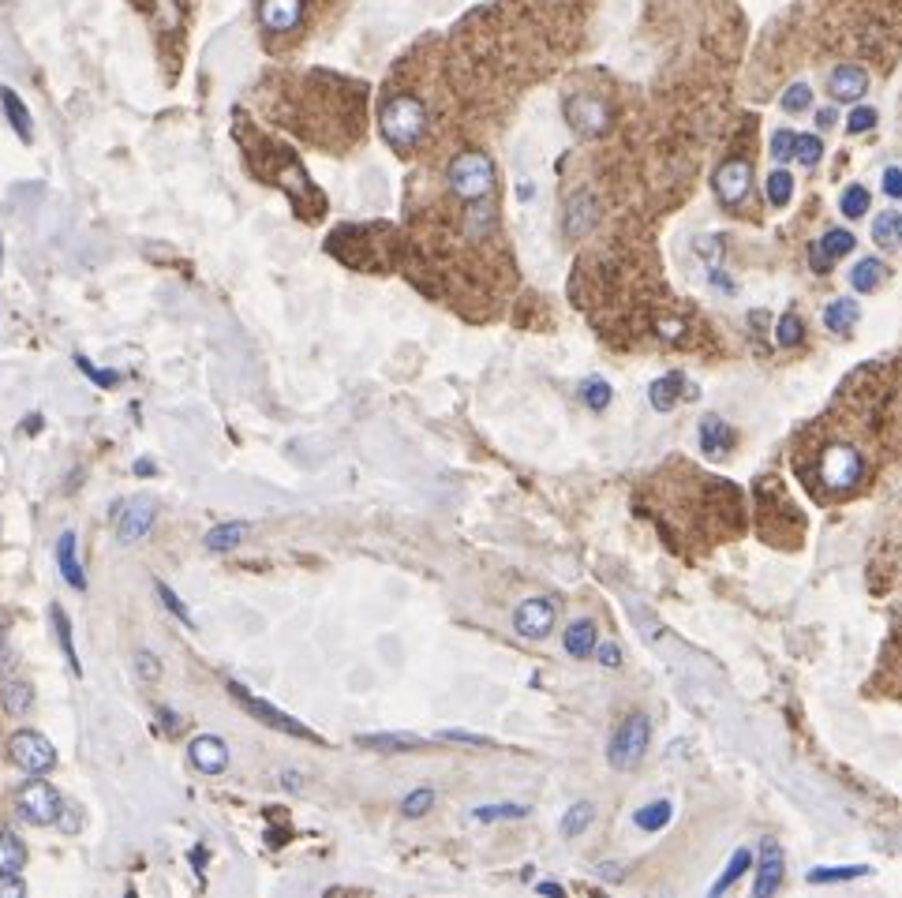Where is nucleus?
I'll use <instances>...</instances> for the list:
<instances>
[{
  "label": "nucleus",
  "instance_id": "nucleus-1",
  "mask_svg": "<svg viewBox=\"0 0 902 898\" xmlns=\"http://www.w3.org/2000/svg\"><path fill=\"white\" fill-rule=\"evenodd\" d=\"M378 128H383V139L394 150L409 154L412 146H420V139L427 136V110L420 98L412 94H394L383 102L378 110Z\"/></svg>",
  "mask_w": 902,
  "mask_h": 898
},
{
  "label": "nucleus",
  "instance_id": "nucleus-2",
  "mask_svg": "<svg viewBox=\"0 0 902 898\" xmlns=\"http://www.w3.org/2000/svg\"><path fill=\"white\" fill-rule=\"evenodd\" d=\"M446 184L461 203H479V198H491L494 191V162L479 150H465L450 162L446 169Z\"/></svg>",
  "mask_w": 902,
  "mask_h": 898
},
{
  "label": "nucleus",
  "instance_id": "nucleus-3",
  "mask_svg": "<svg viewBox=\"0 0 902 898\" xmlns=\"http://www.w3.org/2000/svg\"><path fill=\"white\" fill-rule=\"evenodd\" d=\"M648 737H652L648 719H644L641 711L626 715L622 727L615 730V737H610V748H607L610 768H618V771L636 768V764H641V756H644V748H648Z\"/></svg>",
  "mask_w": 902,
  "mask_h": 898
},
{
  "label": "nucleus",
  "instance_id": "nucleus-4",
  "mask_svg": "<svg viewBox=\"0 0 902 898\" xmlns=\"http://www.w3.org/2000/svg\"><path fill=\"white\" fill-rule=\"evenodd\" d=\"M229 696L240 704L244 711H252L259 722H267V727H274L281 730V734H293V737H304V742H319V734H314L311 727H304V722H296L293 715H285L281 708H274L270 701H262V696H255V693H247L240 681H229Z\"/></svg>",
  "mask_w": 902,
  "mask_h": 898
},
{
  "label": "nucleus",
  "instance_id": "nucleus-5",
  "mask_svg": "<svg viewBox=\"0 0 902 898\" xmlns=\"http://www.w3.org/2000/svg\"><path fill=\"white\" fill-rule=\"evenodd\" d=\"M8 756H12L15 768L27 771V775H46V771H53V764H56L53 742H49L46 734H38V730H20V734H12Z\"/></svg>",
  "mask_w": 902,
  "mask_h": 898
},
{
  "label": "nucleus",
  "instance_id": "nucleus-6",
  "mask_svg": "<svg viewBox=\"0 0 902 898\" xmlns=\"http://www.w3.org/2000/svg\"><path fill=\"white\" fill-rule=\"evenodd\" d=\"M862 472H865V461H862V453H858L854 446H847V442H832L824 449V457H821V479H824V487L827 490H850L862 479Z\"/></svg>",
  "mask_w": 902,
  "mask_h": 898
},
{
  "label": "nucleus",
  "instance_id": "nucleus-7",
  "mask_svg": "<svg viewBox=\"0 0 902 898\" xmlns=\"http://www.w3.org/2000/svg\"><path fill=\"white\" fill-rule=\"evenodd\" d=\"M15 805H20V817L27 823H35V828H49V823H56L61 820V812H64L61 794H56L46 779H30V783L23 786V794H20V801Z\"/></svg>",
  "mask_w": 902,
  "mask_h": 898
},
{
  "label": "nucleus",
  "instance_id": "nucleus-8",
  "mask_svg": "<svg viewBox=\"0 0 902 898\" xmlns=\"http://www.w3.org/2000/svg\"><path fill=\"white\" fill-rule=\"evenodd\" d=\"M566 120L577 136H603L610 128V110L595 94H574L566 102Z\"/></svg>",
  "mask_w": 902,
  "mask_h": 898
},
{
  "label": "nucleus",
  "instance_id": "nucleus-9",
  "mask_svg": "<svg viewBox=\"0 0 902 898\" xmlns=\"http://www.w3.org/2000/svg\"><path fill=\"white\" fill-rule=\"evenodd\" d=\"M716 195H719V203L723 206H742L746 203V195H749V188H752V165L746 162V157H731L726 165H719V172H716Z\"/></svg>",
  "mask_w": 902,
  "mask_h": 898
},
{
  "label": "nucleus",
  "instance_id": "nucleus-10",
  "mask_svg": "<svg viewBox=\"0 0 902 898\" xmlns=\"http://www.w3.org/2000/svg\"><path fill=\"white\" fill-rule=\"evenodd\" d=\"M304 23V0H259V27L270 38H285L300 30Z\"/></svg>",
  "mask_w": 902,
  "mask_h": 898
},
{
  "label": "nucleus",
  "instance_id": "nucleus-11",
  "mask_svg": "<svg viewBox=\"0 0 902 898\" xmlns=\"http://www.w3.org/2000/svg\"><path fill=\"white\" fill-rule=\"evenodd\" d=\"M513 629L528 640H543L554 629V603L551 599H525L513 614Z\"/></svg>",
  "mask_w": 902,
  "mask_h": 898
},
{
  "label": "nucleus",
  "instance_id": "nucleus-12",
  "mask_svg": "<svg viewBox=\"0 0 902 898\" xmlns=\"http://www.w3.org/2000/svg\"><path fill=\"white\" fill-rule=\"evenodd\" d=\"M854 232H847V229H827L821 240H816L813 247H809V266H813L816 273H827L832 270V262L835 259H842V255H850L854 252Z\"/></svg>",
  "mask_w": 902,
  "mask_h": 898
},
{
  "label": "nucleus",
  "instance_id": "nucleus-13",
  "mask_svg": "<svg viewBox=\"0 0 902 898\" xmlns=\"http://www.w3.org/2000/svg\"><path fill=\"white\" fill-rule=\"evenodd\" d=\"M783 872H786L783 846L775 843V838H764V843H760V861H757V898H772L779 891Z\"/></svg>",
  "mask_w": 902,
  "mask_h": 898
},
{
  "label": "nucleus",
  "instance_id": "nucleus-14",
  "mask_svg": "<svg viewBox=\"0 0 902 898\" xmlns=\"http://www.w3.org/2000/svg\"><path fill=\"white\" fill-rule=\"evenodd\" d=\"M188 760H192L195 771L203 775H221L229 768V745L221 742L218 734H198L192 748H188Z\"/></svg>",
  "mask_w": 902,
  "mask_h": 898
},
{
  "label": "nucleus",
  "instance_id": "nucleus-15",
  "mask_svg": "<svg viewBox=\"0 0 902 898\" xmlns=\"http://www.w3.org/2000/svg\"><path fill=\"white\" fill-rule=\"evenodd\" d=\"M827 90H832L835 102H858V98H865V90H868V75H865V68H858V64H839V68L832 72V79H827Z\"/></svg>",
  "mask_w": 902,
  "mask_h": 898
},
{
  "label": "nucleus",
  "instance_id": "nucleus-16",
  "mask_svg": "<svg viewBox=\"0 0 902 898\" xmlns=\"http://www.w3.org/2000/svg\"><path fill=\"white\" fill-rule=\"evenodd\" d=\"M154 524V502H128V510H120V524H117V539L124 547L143 539Z\"/></svg>",
  "mask_w": 902,
  "mask_h": 898
},
{
  "label": "nucleus",
  "instance_id": "nucleus-17",
  "mask_svg": "<svg viewBox=\"0 0 902 898\" xmlns=\"http://www.w3.org/2000/svg\"><path fill=\"white\" fill-rule=\"evenodd\" d=\"M56 565H61V577L68 580L76 592L87 588V573H82V565L76 559V531H64V536L56 539Z\"/></svg>",
  "mask_w": 902,
  "mask_h": 898
},
{
  "label": "nucleus",
  "instance_id": "nucleus-18",
  "mask_svg": "<svg viewBox=\"0 0 902 898\" xmlns=\"http://www.w3.org/2000/svg\"><path fill=\"white\" fill-rule=\"evenodd\" d=\"M700 449H705V453L711 457V461H716V457H723L726 449L734 446V435H731V427H726L723 420H719V415H705V420H700Z\"/></svg>",
  "mask_w": 902,
  "mask_h": 898
},
{
  "label": "nucleus",
  "instance_id": "nucleus-19",
  "mask_svg": "<svg viewBox=\"0 0 902 898\" xmlns=\"http://www.w3.org/2000/svg\"><path fill=\"white\" fill-rule=\"evenodd\" d=\"M682 386H685V379L682 374H663V379H656L652 382V389H648V401H652V409L656 412H670L678 401H682Z\"/></svg>",
  "mask_w": 902,
  "mask_h": 898
},
{
  "label": "nucleus",
  "instance_id": "nucleus-20",
  "mask_svg": "<svg viewBox=\"0 0 902 898\" xmlns=\"http://www.w3.org/2000/svg\"><path fill=\"white\" fill-rule=\"evenodd\" d=\"M0 704H4V711L12 715V719H23V715L30 711V704H35V689L20 678H8L4 689H0Z\"/></svg>",
  "mask_w": 902,
  "mask_h": 898
},
{
  "label": "nucleus",
  "instance_id": "nucleus-21",
  "mask_svg": "<svg viewBox=\"0 0 902 898\" xmlns=\"http://www.w3.org/2000/svg\"><path fill=\"white\" fill-rule=\"evenodd\" d=\"M562 644H566V655H574V659H589L595 652V626L589 618L574 621V626L566 629V637H562Z\"/></svg>",
  "mask_w": 902,
  "mask_h": 898
},
{
  "label": "nucleus",
  "instance_id": "nucleus-22",
  "mask_svg": "<svg viewBox=\"0 0 902 898\" xmlns=\"http://www.w3.org/2000/svg\"><path fill=\"white\" fill-rule=\"evenodd\" d=\"M858 319H862V307H858L854 299H832V304L824 307V326L832 330V334H847Z\"/></svg>",
  "mask_w": 902,
  "mask_h": 898
},
{
  "label": "nucleus",
  "instance_id": "nucleus-23",
  "mask_svg": "<svg viewBox=\"0 0 902 898\" xmlns=\"http://www.w3.org/2000/svg\"><path fill=\"white\" fill-rule=\"evenodd\" d=\"M595 224V203L589 195H574L566 206V232L569 236H584Z\"/></svg>",
  "mask_w": 902,
  "mask_h": 898
},
{
  "label": "nucleus",
  "instance_id": "nucleus-24",
  "mask_svg": "<svg viewBox=\"0 0 902 898\" xmlns=\"http://www.w3.org/2000/svg\"><path fill=\"white\" fill-rule=\"evenodd\" d=\"M356 745L378 748V753H412V748L424 745V737H416V734H363V737H356Z\"/></svg>",
  "mask_w": 902,
  "mask_h": 898
},
{
  "label": "nucleus",
  "instance_id": "nucleus-25",
  "mask_svg": "<svg viewBox=\"0 0 902 898\" xmlns=\"http://www.w3.org/2000/svg\"><path fill=\"white\" fill-rule=\"evenodd\" d=\"M49 618H53L56 640H61V652H64V659H68L72 674H82V667H79V655H76V644H72V621H68V614H64V606H61V603H53V606H49Z\"/></svg>",
  "mask_w": 902,
  "mask_h": 898
},
{
  "label": "nucleus",
  "instance_id": "nucleus-26",
  "mask_svg": "<svg viewBox=\"0 0 902 898\" xmlns=\"http://www.w3.org/2000/svg\"><path fill=\"white\" fill-rule=\"evenodd\" d=\"M247 536V524L244 521H236V524H218V528H210L206 531V551H233V547L240 543V539Z\"/></svg>",
  "mask_w": 902,
  "mask_h": 898
},
{
  "label": "nucleus",
  "instance_id": "nucleus-27",
  "mask_svg": "<svg viewBox=\"0 0 902 898\" xmlns=\"http://www.w3.org/2000/svg\"><path fill=\"white\" fill-rule=\"evenodd\" d=\"M884 281V262L880 259H862L850 270V285H854V293H876Z\"/></svg>",
  "mask_w": 902,
  "mask_h": 898
},
{
  "label": "nucleus",
  "instance_id": "nucleus-28",
  "mask_svg": "<svg viewBox=\"0 0 902 898\" xmlns=\"http://www.w3.org/2000/svg\"><path fill=\"white\" fill-rule=\"evenodd\" d=\"M868 876V864H827L809 872V884H847V880Z\"/></svg>",
  "mask_w": 902,
  "mask_h": 898
},
{
  "label": "nucleus",
  "instance_id": "nucleus-29",
  "mask_svg": "<svg viewBox=\"0 0 902 898\" xmlns=\"http://www.w3.org/2000/svg\"><path fill=\"white\" fill-rule=\"evenodd\" d=\"M27 864V846L12 831H0V872H20Z\"/></svg>",
  "mask_w": 902,
  "mask_h": 898
},
{
  "label": "nucleus",
  "instance_id": "nucleus-30",
  "mask_svg": "<svg viewBox=\"0 0 902 898\" xmlns=\"http://www.w3.org/2000/svg\"><path fill=\"white\" fill-rule=\"evenodd\" d=\"M0 102H4V113H8V120H12L15 136L27 139V143H30V113H27V105L20 102V94L4 87V90H0Z\"/></svg>",
  "mask_w": 902,
  "mask_h": 898
},
{
  "label": "nucleus",
  "instance_id": "nucleus-31",
  "mask_svg": "<svg viewBox=\"0 0 902 898\" xmlns=\"http://www.w3.org/2000/svg\"><path fill=\"white\" fill-rule=\"evenodd\" d=\"M670 817H674V805L670 801H652V805H644L641 812H636V828L641 831H663L667 823H670Z\"/></svg>",
  "mask_w": 902,
  "mask_h": 898
},
{
  "label": "nucleus",
  "instance_id": "nucleus-32",
  "mask_svg": "<svg viewBox=\"0 0 902 898\" xmlns=\"http://www.w3.org/2000/svg\"><path fill=\"white\" fill-rule=\"evenodd\" d=\"M749 864H752V854H749V850H738V854H734L731 864H726V869H723V876H719V880H716V887H711V895H723L731 884H738V880H742V872H746Z\"/></svg>",
  "mask_w": 902,
  "mask_h": 898
},
{
  "label": "nucleus",
  "instance_id": "nucleus-33",
  "mask_svg": "<svg viewBox=\"0 0 902 898\" xmlns=\"http://www.w3.org/2000/svg\"><path fill=\"white\" fill-rule=\"evenodd\" d=\"M154 588H157V595H162L165 611H169V614H172V618H177V621H184L188 629H195V618H192V611H188V606H184V599H180L177 592H172L169 585H162V580H157Z\"/></svg>",
  "mask_w": 902,
  "mask_h": 898
},
{
  "label": "nucleus",
  "instance_id": "nucleus-34",
  "mask_svg": "<svg viewBox=\"0 0 902 898\" xmlns=\"http://www.w3.org/2000/svg\"><path fill=\"white\" fill-rule=\"evenodd\" d=\"M790 195H794V177L790 172H783V169H775L772 177H768V203L786 206L790 203Z\"/></svg>",
  "mask_w": 902,
  "mask_h": 898
},
{
  "label": "nucleus",
  "instance_id": "nucleus-35",
  "mask_svg": "<svg viewBox=\"0 0 902 898\" xmlns=\"http://www.w3.org/2000/svg\"><path fill=\"white\" fill-rule=\"evenodd\" d=\"M592 823V805L589 801H581V805H574V809L562 817V835L566 838H574V835H581L584 828Z\"/></svg>",
  "mask_w": 902,
  "mask_h": 898
},
{
  "label": "nucleus",
  "instance_id": "nucleus-36",
  "mask_svg": "<svg viewBox=\"0 0 902 898\" xmlns=\"http://www.w3.org/2000/svg\"><path fill=\"white\" fill-rule=\"evenodd\" d=\"M472 817L484 820V823H494V820H525L528 809H525V805H484V809H476Z\"/></svg>",
  "mask_w": 902,
  "mask_h": 898
},
{
  "label": "nucleus",
  "instance_id": "nucleus-37",
  "mask_svg": "<svg viewBox=\"0 0 902 898\" xmlns=\"http://www.w3.org/2000/svg\"><path fill=\"white\" fill-rule=\"evenodd\" d=\"M801 337H806V326H801L798 315H783L779 326H775V341H779V348H794L801 345Z\"/></svg>",
  "mask_w": 902,
  "mask_h": 898
},
{
  "label": "nucleus",
  "instance_id": "nucleus-38",
  "mask_svg": "<svg viewBox=\"0 0 902 898\" xmlns=\"http://www.w3.org/2000/svg\"><path fill=\"white\" fill-rule=\"evenodd\" d=\"M839 206H842V214H847V218H862V214L868 210V191L862 184H850L847 191H842Z\"/></svg>",
  "mask_w": 902,
  "mask_h": 898
},
{
  "label": "nucleus",
  "instance_id": "nucleus-39",
  "mask_svg": "<svg viewBox=\"0 0 902 898\" xmlns=\"http://www.w3.org/2000/svg\"><path fill=\"white\" fill-rule=\"evenodd\" d=\"M581 401L589 405L592 412H603L610 405V386L603 379H592V382H584V389H581Z\"/></svg>",
  "mask_w": 902,
  "mask_h": 898
},
{
  "label": "nucleus",
  "instance_id": "nucleus-40",
  "mask_svg": "<svg viewBox=\"0 0 902 898\" xmlns=\"http://www.w3.org/2000/svg\"><path fill=\"white\" fill-rule=\"evenodd\" d=\"M821 154H824L821 136H798V139H794V157H798L801 165H809V169L821 162Z\"/></svg>",
  "mask_w": 902,
  "mask_h": 898
},
{
  "label": "nucleus",
  "instance_id": "nucleus-41",
  "mask_svg": "<svg viewBox=\"0 0 902 898\" xmlns=\"http://www.w3.org/2000/svg\"><path fill=\"white\" fill-rule=\"evenodd\" d=\"M431 805H435V790H412V794L401 801V812L409 820H420L427 809H431Z\"/></svg>",
  "mask_w": 902,
  "mask_h": 898
},
{
  "label": "nucleus",
  "instance_id": "nucleus-42",
  "mask_svg": "<svg viewBox=\"0 0 902 898\" xmlns=\"http://www.w3.org/2000/svg\"><path fill=\"white\" fill-rule=\"evenodd\" d=\"M809 102H813V90H809L806 82H794V87L783 94V110L786 113H806Z\"/></svg>",
  "mask_w": 902,
  "mask_h": 898
},
{
  "label": "nucleus",
  "instance_id": "nucleus-43",
  "mask_svg": "<svg viewBox=\"0 0 902 898\" xmlns=\"http://www.w3.org/2000/svg\"><path fill=\"white\" fill-rule=\"evenodd\" d=\"M876 128V110H868V105H858V110H850L847 116V131L850 136H865V131Z\"/></svg>",
  "mask_w": 902,
  "mask_h": 898
},
{
  "label": "nucleus",
  "instance_id": "nucleus-44",
  "mask_svg": "<svg viewBox=\"0 0 902 898\" xmlns=\"http://www.w3.org/2000/svg\"><path fill=\"white\" fill-rule=\"evenodd\" d=\"M873 236L876 244H895V214H880L873 221Z\"/></svg>",
  "mask_w": 902,
  "mask_h": 898
},
{
  "label": "nucleus",
  "instance_id": "nucleus-45",
  "mask_svg": "<svg viewBox=\"0 0 902 898\" xmlns=\"http://www.w3.org/2000/svg\"><path fill=\"white\" fill-rule=\"evenodd\" d=\"M794 139H798V136H794V131H786V128L775 131V136H772V157H775V162H786V157H794Z\"/></svg>",
  "mask_w": 902,
  "mask_h": 898
},
{
  "label": "nucleus",
  "instance_id": "nucleus-46",
  "mask_svg": "<svg viewBox=\"0 0 902 898\" xmlns=\"http://www.w3.org/2000/svg\"><path fill=\"white\" fill-rule=\"evenodd\" d=\"M27 884L20 880V872H0V898H23Z\"/></svg>",
  "mask_w": 902,
  "mask_h": 898
},
{
  "label": "nucleus",
  "instance_id": "nucleus-47",
  "mask_svg": "<svg viewBox=\"0 0 902 898\" xmlns=\"http://www.w3.org/2000/svg\"><path fill=\"white\" fill-rule=\"evenodd\" d=\"M76 363H79L82 374H90V379L98 382V386H113V382H117V374H113V371H98L94 363L87 360V356H76Z\"/></svg>",
  "mask_w": 902,
  "mask_h": 898
},
{
  "label": "nucleus",
  "instance_id": "nucleus-48",
  "mask_svg": "<svg viewBox=\"0 0 902 898\" xmlns=\"http://www.w3.org/2000/svg\"><path fill=\"white\" fill-rule=\"evenodd\" d=\"M442 742H465V745H491V737L468 734V730H442Z\"/></svg>",
  "mask_w": 902,
  "mask_h": 898
},
{
  "label": "nucleus",
  "instance_id": "nucleus-49",
  "mask_svg": "<svg viewBox=\"0 0 902 898\" xmlns=\"http://www.w3.org/2000/svg\"><path fill=\"white\" fill-rule=\"evenodd\" d=\"M884 191H888L891 198H902V169H884Z\"/></svg>",
  "mask_w": 902,
  "mask_h": 898
},
{
  "label": "nucleus",
  "instance_id": "nucleus-50",
  "mask_svg": "<svg viewBox=\"0 0 902 898\" xmlns=\"http://www.w3.org/2000/svg\"><path fill=\"white\" fill-rule=\"evenodd\" d=\"M139 674H143L146 681H157V674H162V663H157L151 652H139Z\"/></svg>",
  "mask_w": 902,
  "mask_h": 898
},
{
  "label": "nucleus",
  "instance_id": "nucleus-51",
  "mask_svg": "<svg viewBox=\"0 0 902 898\" xmlns=\"http://www.w3.org/2000/svg\"><path fill=\"white\" fill-rule=\"evenodd\" d=\"M595 655H600L603 667H618V663H622V647L618 644H600L595 647Z\"/></svg>",
  "mask_w": 902,
  "mask_h": 898
},
{
  "label": "nucleus",
  "instance_id": "nucleus-52",
  "mask_svg": "<svg viewBox=\"0 0 902 898\" xmlns=\"http://www.w3.org/2000/svg\"><path fill=\"white\" fill-rule=\"evenodd\" d=\"M659 334L670 337V341H682V322H659Z\"/></svg>",
  "mask_w": 902,
  "mask_h": 898
},
{
  "label": "nucleus",
  "instance_id": "nucleus-53",
  "mask_svg": "<svg viewBox=\"0 0 902 898\" xmlns=\"http://www.w3.org/2000/svg\"><path fill=\"white\" fill-rule=\"evenodd\" d=\"M835 120H839V113H835V110H821V113H816V124H821V128H832Z\"/></svg>",
  "mask_w": 902,
  "mask_h": 898
},
{
  "label": "nucleus",
  "instance_id": "nucleus-54",
  "mask_svg": "<svg viewBox=\"0 0 902 898\" xmlns=\"http://www.w3.org/2000/svg\"><path fill=\"white\" fill-rule=\"evenodd\" d=\"M536 891H540V895H566V887H562V884H540Z\"/></svg>",
  "mask_w": 902,
  "mask_h": 898
},
{
  "label": "nucleus",
  "instance_id": "nucleus-55",
  "mask_svg": "<svg viewBox=\"0 0 902 898\" xmlns=\"http://www.w3.org/2000/svg\"><path fill=\"white\" fill-rule=\"evenodd\" d=\"M4 637H8V614L0 611V647H4Z\"/></svg>",
  "mask_w": 902,
  "mask_h": 898
},
{
  "label": "nucleus",
  "instance_id": "nucleus-56",
  "mask_svg": "<svg viewBox=\"0 0 902 898\" xmlns=\"http://www.w3.org/2000/svg\"><path fill=\"white\" fill-rule=\"evenodd\" d=\"M895 244H902V214H895Z\"/></svg>",
  "mask_w": 902,
  "mask_h": 898
}]
</instances>
